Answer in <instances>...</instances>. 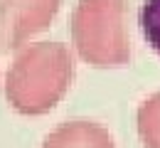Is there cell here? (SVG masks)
<instances>
[{"label": "cell", "instance_id": "obj_1", "mask_svg": "<svg viewBox=\"0 0 160 148\" xmlns=\"http://www.w3.org/2000/svg\"><path fill=\"white\" fill-rule=\"evenodd\" d=\"M72 79L74 57L67 44H25L5 74V99L22 116H42L64 99Z\"/></svg>", "mask_w": 160, "mask_h": 148}, {"label": "cell", "instance_id": "obj_2", "mask_svg": "<svg viewBox=\"0 0 160 148\" xmlns=\"http://www.w3.org/2000/svg\"><path fill=\"white\" fill-rule=\"evenodd\" d=\"M128 0H79L72 13V42L81 59L99 69H116L131 62L126 30Z\"/></svg>", "mask_w": 160, "mask_h": 148}, {"label": "cell", "instance_id": "obj_3", "mask_svg": "<svg viewBox=\"0 0 160 148\" xmlns=\"http://www.w3.org/2000/svg\"><path fill=\"white\" fill-rule=\"evenodd\" d=\"M62 0H0V52H15L49 27Z\"/></svg>", "mask_w": 160, "mask_h": 148}, {"label": "cell", "instance_id": "obj_4", "mask_svg": "<svg viewBox=\"0 0 160 148\" xmlns=\"http://www.w3.org/2000/svg\"><path fill=\"white\" fill-rule=\"evenodd\" d=\"M42 148H116L108 128L96 121H67L44 136Z\"/></svg>", "mask_w": 160, "mask_h": 148}, {"label": "cell", "instance_id": "obj_5", "mask_svg": "<svg viewBox=\"0 0 160 148\" xmlns=\"http://www.w3.org/2000/svg\"><path fill=\"white\" fill-rule=\"evenodd\" d=\"M138 136L145 148H160V91L138 106Z\"/></svg>", "mask_w": 160, "mask_h": 148}, {"label": "cell", "instance_id": "obj_6", "mask_svg": "<svg viewBox=\"0 0 160 148\" xmlns=\"http://www.w3.org/2000/svg\"><path fill=\"white\" fill-rule=\"evenodd\" d=\"M138 25L145 42L160 54V0H145L140 5Z\"/></svg>", "mask_w": 160, "mask_h": 148}]
</instances>
